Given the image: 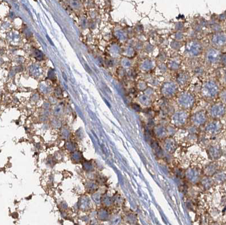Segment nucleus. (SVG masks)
Masks as SVG:
<instances>
[{
  "label": "nucleus",
  "mask_w": 226,
  "mask_h": 225,
  "mask_svg": "<svg viewBox=\"0 0 226 225\" xmlns=\"http://www.w3.org/2000/svg\"><path fill=\"white\" fill-rule=\"evenodd\" d=\"M194 99L192 95L188 93H184L181 95L179 99V103L184 107L188 108L193 105Z\"/></svg>",
  "instance_id": "f257e3e1"
},
{
  "label": "nucleus",
  "mask_w": 226,
  "mask_h": 225,
  "mask_svg": "<svg viewBox=\"0 0 226 225\" xmlns=\"http://www.w3.org/2000/svg\"><path fill=\"white\" fill-rule=\"evenodd\" d=\"M194 122L195 123L198 125H201L204 123L206 120L205 115L203 113H198L194 115L193 118Z\"/></svg>",
  "instance_id": "1a4fd4ad"
},
{
  "label": "nucleus",
  "mask_w": 226,
  "mask_h": 225,
  "mask_svg": "<svg viewBox=\"0 0 226 225\" xmlns=\"http://www.w3.org/2000/svg\"><path fill=\"white\" fill-rule=\"evenodd\" d=\"M187 50L188 53L192 56H198L201 53V45L194 41L190 42L187 45Z\"/></svg>",
  "instance_id": "7ed1b4c3"
},
{
  "label": "nucleus",
  "mask_w": 226,
  "mask_h": 225,
  "mask_svg": "<svg viewBox=\"0 0 226 225\" xmlns=\"http://www.w3.org/2000/svg\"><path fill=\"white\" fill-rule=\"evenodd\" d=\"M140 101L142 104L145 105H148L150 103V99L146 96H142L140 97Z\"/></svg>",
  "instance_id": "9b49d317"
},
{
  "label": "nucleus",
  "mask_w": 226,
  "mask_h": 225,
  "mask_svg": "<svg viewBox=\"0 0 226 225\" xmlns=\"http://www.w3.org/2000/svg\"><path fill=\"white\" fill-rule=\"evenodd\" d=\"M177 87L176 86L172 83H167L163 86L162 92L166 96H170L176 92Z\"/></svg>",
  "instance_id": "20e7f679"
},
{
  "label": "nucleus",
  "mask_w": 226,
  "mask_h": 225,
  "mask_svg": "<svg viewBox=\"0 0 226 225\" xmlns=\"http://www.w3.org/2000/svg\"><path fill=\"white\" fill-rule=\"evenodd\" d=\"M187 119V115L184 112L176 113L173 117V122L176 125H182L185 123Z\"/></svg>",
  "instance_id": "39448f33"
},
{
  "label": "nucleus",
  "mask_w": 226,
  "mask_h": 225,
  "mask_svg": "<svg viewBox=\"0 0 226 225\" xmlns=\"http://www.w3.org/2000/svg\"><path fill=\"white\" fill-rule=\"evenodd\" d=\"M218 123H212L210 125H208L207 129L208 131L210 132H214L216 130L218 129Z\"/></svg>",
  "instance_id": "9d476101"
},
{
  "label": "nucleus",
  "mask_w": 226,
  "mask_h": 225,
  "mask_svg": "<svg viewBox=\"0 0 226 225\" xmlns=\"http://www.w3.org/2000/svg\"><path fill=\"white\" fill-rule=\"evenodd\" d=\"M218 90V88L215 84L214 83L210 82L207 83L204 87L203 92L205 96L212 97L214 96L216 93H217Z\"/></svg>",
  "instance_id": "f03ea898"
},
{
  "label": "nucleus",
  "mask_w": 226,
  "mask_h": 225,
  "mask_svg": "<svg viewBox=\"0 0 226 225\" xmlns=\"http://www.w3.org/2000/svg\"><path fill=\"white\" fill-rule=\"evenodd\" d=\"M153 64L151 63V62L150 61H146L144 62L143 64L142 65V68H144L145 70H150L152 68Z\"/></svg>",
  "instance_id": "f8f14e48"
},
{
  "label": "nucleus",
  "mask_w": 226,
  "mask_h": 225,
  "mask_svg": "<svg viewBox=\"0 0 226 225\" xmlns=\"http://www.w3.org/2000/svg\"><path fill=\"white\" fill-rule=\"evenodd\" d=\"M177 80H178V82H179L180 84H184L186 82V81H187V76L185 75V74H180Z\"/></svg>",
  "instance_id": "ddd939ff"
},
{
  "label": "nucleus",
  "mask_w": 226,
  "mask_h": 225,
  "mask_svg": "<svg viewBox=\"0 0 226 225\" xmlns=\"http://www.w3.org/2000/svg\"><path fill=\"white\" fill-rule=\"evenodd\" d=\"M123 64L125 66L126 68H128V67H129L130 66V61L129 60H124V61Z\"/></svg>",
  "instance_id": "4468645a"
},
{
  "label": "nucleus",
  "mask_w": 226,
  "mask_h": 225,
  "mask_svg": "<svg viewBox=\"0 0 226 225\" xmlns=\"http://www.w3.org/2000/svg\"><path fill=\"white\" fill-rule=\"evenodd\" d=\"M224 108L222 105H215L212 109V114L213 117H218L223 114Z\"/></svg>",
  "instance_id": "423d86ee"
},
{
  "label": "nucleus",
  "mask_w": 226,
  "mask_h": 225,
  "mask_svg": "<svg viewBox=\"0 0 226 225\" xmlns=\"http://www.w3.org/2000/svg\"><path fill=\"white\" fill-rule=\"evenodd\" d=\"M213 43L215 44L216 45H219V46H222L223 45H224L226 42V37L223 35H215L213 37Z\"/></svg>",
  "instance_id": "6e6552de"
},
{
  "label": "nucleus",
  "mask_w": 226,
  "mask_h": 225,
  "mask_svg": "<svg viewBox=\"0 0 226 225\" xmlns=\"http://www.w3.org/2000/svg\"><path fill=\"white\" fill-rule=\"evenodd\" d=\"M207 58L208 61L214 63L219 60V53L218 50L212 49L208 52Z\"/></svg>",
  "instance_id": "0eeeda50"
},
{
  "label": "nucleus",
  "mask_w": 226,
  "mask_h": 225,
  "mask_svg": "<svg viewBox=\"0 0 226 225\" xmlns=\"http://www.w3.org/2000/svg\"><path fill=\"white\" fill-rule=\"evenodd\" d=\"M47 39H48V40L50 41V44H52V45H54V43H52V41H51V40H50V38L48 37V36H47Z\"/></svg>",
  "instance_id": "2eb2a0df"
}]
</instances>
